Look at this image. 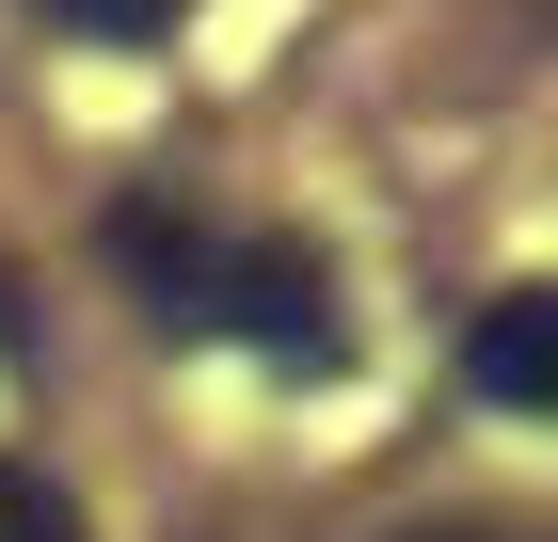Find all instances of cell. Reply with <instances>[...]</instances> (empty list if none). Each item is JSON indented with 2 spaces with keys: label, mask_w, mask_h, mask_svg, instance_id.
Here are the masks:
<instances>
[{
  "label": "cell",
  "mask_w": 558,
  "mask_h": 542,
  "mask_svg": "<svg viewBox=\"0 0 558 542\" xmlns=\"http://www.w3.org/2000/svg\"><path fill=\"white\" fill-rule=\"evenodd\" d=\"M48 16H64V33H96V48H144V33H175L192 0H48Z\"/></svg>",
  "instance_id": "3"
},
{
  "label": "cell",
  "mask_w": 558,
  "mask_h": 542,
  "mask_svg": "<svg viewBox=\"0 0 558 542\" xmlns=\"http://www.w3.org/2000/svg\"><path fill=\"white\" fill-rule=\"evenodd\" d=\"M463 368H478V399L543 415V399H558V288H511L495 320H478V351H463Z\"/></svg>",
  "instance_id": "2"
},
{
  "label": "cell",
  "mask_w": 558,
  "mask_h": 542,
  "mask_svg": "<svg viewBox=\"0 0 558 542\" xmlns=\"http://www.w3.org/2000/svg\"><path fill=\"white\" fill-rule=\"evenodd\" d=\"M0 542H81V510H64V495H48V479H33V462H0Z\"/></svg>",
  "instance_id": "4"
},
{
  "label": "cell",
  "mask_w": 558,
  "mask_h": 542,
  "mask_svg": "<svg viewBox=\"0 0 558 542\" xmlns=\"http://www.w3.org/2000/svg\"><path fill=\"white\" fill-rule=\"evenodd\" d=\"M399 542H495V527H399Z\"/></svg>",
  "instance_id": "5"
},
{
  "label": "cell",
  "mask_w": 558,
  "mask_h": 542,
  "mask_svg": "<svg viewBox=\"0 0 558 542\" xmlns=\"http://www.w3.org/2000/svg\"><path fill=\"white\" fill-rule=\"evenodd\" d=\"M112 272H129L175 335H240L271 368H351L336 272L303 240H208V224H175V208H112Z\"/></svg>",
  "instance_id": "1"
}]
</instances>
